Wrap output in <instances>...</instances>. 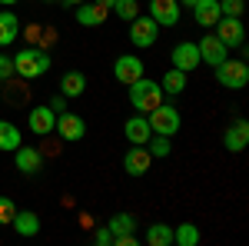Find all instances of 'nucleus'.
<instances>
[{
    "label": "nucleus",
    "instance_id": "1",
    "mask_svg": "<svg viewBox=\"0 0 249 246\" xmlns=\"http://www.w3.org/2000/svg\"><path fill=\"white\" fill-rule=\"evenodd\" d=\"M47 70H50V57L40 47H23V50H17V57H14V74L17 76L34 80V76H43Z\"/></svg>",
    "mask_w": 249,
    "mask_h": 246
},
{
    "label": "nucleus",
    "instance_id": "2",
    "mask_svg": "<svg viewBox=\"0 0 249 246\" xmlns=\"http://www.w3.org/2000/svg\"><path fill=\"white\" fill-rule=\"evenodd\" d=\"M130 103H133L136 114H150L153 107L163 103V90H160V83L146 80V76H140L136 83H130Z\"/></svg>",
    "mask_w": 249,
    "mask_h": 246
},
{
    "label": "nucleus",
    "instance_id": "3",
    "mask_svg": "<svg viewBox=\"0 0 249 246\" xmlns=\"http://www.w3.org/2000/svg\"><path fill=\"white\" fill-rule=\"evenodd\" d=\"M216 83L219 87H226V90H243L249 83V67L246 60H223V63H216Z\"/></svg>",
    "mask_w": 249,
    "mask_h": 246
},
{
    "label": "nucleus",
    "instance_id": "4",
    "mask_svg": "<svg viewBox=\"0 0 249 246\" xmlns=\"http://www.w3.org/2000/svg\"><path fill=\"white\" fill-rule=\"evenodd\" d=\"M146 123H150V130L153 133H163V136H173V133L179 130V110L176 107H170V103H160V107H153L150 114H146Z\"/></svg>",
    "mask_w": 249,
    "mask_h": 246
},
{
    "label": "nucleus",
    "instance_id": "5",
    "mask_svg": "<svg viewBox=\"0 0 249 246\" xmlns=\"http://www.w3.org/2000/svg\"><path fill=\"white\" fill-rule=\"evenodd\" d=\"M113 76L120 80V83H136L140 76H146V63L136 57V54H123V57H116V63H113Z\"/></svg>",
    "mask_w": 249,
    "mask_h": 246
},
{
    "label": "nucleus",
    "instance_id": "6",
    "mask_svg": "<svg viewBox=\"0 0 249 246\" xmlns=\"http://www.w3.org/2000/svg\"><path fill=\"white\" fill-rule=\"evenodd\" d=\"M160 37V23L153 17H133L130 20V40L133 47H153Z\"/></svg>",
    "mask_w": 249,
    "mask_h": 246
},
{
    "label": "nucleus",
    "instance_id": "7",
    "mask_svg": "<svg viewBox=\"0 0 249 246\" xmlns=\"http://www.w3.org/2000/svg\"><path fill=\"white\" fill-rule=\"evenodd\" d=\"M216 37L226 47H243L246 43V27H243L239 17H219L216 20Z\"/></svg>",
    "mask_w": 249,
    "mask_h": 246
},
{
    "label": "nucleus",
    "instance_id": "8",
    "mask_svg": "<svg viewBox=\"0 0 249 246\" xmlns=\"http://www.w3.org/2000/svg\"><path fill=\"white\" fill-rule=\"evenodd\" d=\"M53 130L67 140V143H73V140H83L87 136V123H83V116L70 114V110H63L57 114V123H53Z\"/></svg>",
    "mask_w": 249,
    "mask_h": 246
},
{
    "label": "nucleus",
    "instance_id": "9",
    "mask_svg": "<svg viewBox=\"0 0 249 246\" xmlns=\"http://www.w3.org/2000/svg\"><path fill=\"white\" fill-rule=\"evenodd\" d=\"M150 163H153V156H150V150H146L143 143H133L130 150L123 153V170L130 173V176H143V173H150Z\"/></svg>",
    "mask_w": 249,
    "mask_h": 246
},
{
    "label": "nucleus",
    "instance_id": "10",
    "mask_svg": "<svg viewBox=\"0 0 249 246\" xmlns=\"http://www.w3.org/2000/svg\"><path fill=\"white\" fill-rule=\"evenodd\" d=\"M196 47H199V63H210V67H216V63H223V60L230 57V47L216 37V34L213 37H203Z\"/></svg>",
    "mask_w": 249,
    "mask_h": 246
},
{
    "label": "nucleus",
    "instance_id": "11",
    "mask_svg": "<svg viewBox=\"0 0 249 246\" xmlns=\"http://www.w3.org/2000/svg\"><path fill=\"white\" fill-rule=\"evenodd\" d=\"M150 17L160 27H176L179 23V0H150Z\"/></svg>",
    "mask_w": 249,
    "mask_h": 246
},
{
    "label": "nucleus",
    "instance_id": "12",
    "mask_svg": "<svg viewBox=\"0 0 249 246\" xmlns=\"http://www.w3.org/2000/svg\"><path fill=\"white\" fill-rule=\"evenodd\" d=\"M173 63H176V70H183V74L196 70V67H199V47L190 43V40L176 43V47H173Z\"/></svg>",
    "mask_w": 249,
    "mask_h": 246
},
{
    "label": "nucleus",
    "instance_id": "13",
    "mask_svg": "<svg viewBox=\"0 0 249 246\" xmlns=\"http://www.w3.org/2000/svg\"><path fill=\"white\" fill-rule=\"evenodd\" d=\"M249 143V123L246 120H236V123H230L226 127V133H223V147L230 153H243Z\"/></svg>",
    "mask_w": 249,
    "mask_h": 246
},
{
    "label": "nucleus",
    "instance_id": "14",
    "mask_svg": "<svg viewBox=\"0 0 249 246\" xmlns=\"http://www.w3.org/2000/svg\"><path fill=\"white\" fill-rule=\"evenodd\" d=\"M17 170L27 173V176H34V173L43 170V156H40V150H34V147H17Z\"/></svg>",
    "mask_w": 249,
    "mask_h": 246
},
{
    "label": "nucleus",
    "instance_id": "15",
    "mask_svg": "<svg viewBox=\"0 0 249 246\" xmlns=\"http://www.w3.org/2000/svg\"><path fill=\"white\" fill-rule=\"evenodd\" d=\"M10 227L17 229V236H37L40 233V216L34 209H17L14 220H10Z\"/></svg>",
    "mask_w": 249,
    "mask_h": 246
},
{
    "label": "nucleus",
    "instance_id": "16",
    "mask_svg": "<svg viewBox=\"0 0 249 246\" xmlns=\"http://www.w3.org/2000/svg\"><path fill=\"white\" fill-rule=\"evenodd\" d=\"M53 123H57V114H53L50 107H34V110H30V130L37 133V136L53 133Z\"/></svg>",
    "mask_w": 249,
    "mask_h": 246
},
{
    "label": "nucleus",
    "instance_id": "17",
    "mask_svg": "<svg viewBox=\"0 0 249 246\" xmlns=\"http://www.w3.org/2000/svg\"><path fill=\"white\" fill-rule=\"evenodd\" d=\"M223 17V10H219V0H199L196 7H193V20L199 23V27H216V20Z\"/></svg>",
    "mask_w": 249,
    "mask_h": 246
},
{
    "label": "nucleus",
    "instance_id": "18",
    "mask_svg": "<svg viewBox=\"0 0 249 246\" xmlns=\"http://www.w3.org/2000/svg\"><path fill=\"white\" fill-rule=\"evenodd\" d=\"M80 10H77V23H83V27H100L103 20L110 17V10L107 7H100V3H77Z\"/></svg>",
    "mask_w": 249,
    "mask_h": 246
},
{
    "label": "nucleus",
    "instance_id": "19",
    "mask_svg": "<svg viewBox=\"0 0 249 246\" xmlns=\"http://www.w3.org/2000/svg\"><path fill=\"white\" fill-rule=\"evenodd\" d=\"M123 133H126V140H130V143H146V140H150V123H146V114L143 116H130V120H126V123H123Z\"/></svg>",
    "mask_w": 249,
    "mask_h": 246
},
{
    "label": "nucleus",
    "instance_id": "20",
    "mask_svg": "<svg viewBox=\"0 0 249 246\" xmlns=\"http://www.w3.org/2000/svg\"><path fill=\"white\" fill-rule=\"evenodd\" d=\"M20 34V20L14 10H0V47H10Z\"/></svg>",
    "mask_w": 249,
    "mask_h": 246
},
{
    "label": "nucleus",
    "instance_id": "21",
    "mask_svg": "<svg viewBox=\"0 0 249 246\" xmlns=\"http://www.w3.org/2000/svg\"><path fill=\"white\" fill-rule=\"evenodd\" d=\"M83 90H87V76L80 74V70H67V74L60 76V94L67 96V100L70 96H80Z\"/></svg>",
    "mask_w": 249,
    "mask_h": 246
},
{
    "label": "nucleus",
    "instance_id": "22",
    "mask_svg": "<svg viewBox=\"0 0 249 246\" xmlns=\"http://www.w3.org/2000/svg\"><path fill=\"white\" fill-rule=\"evenodd\" d=\"M160 90H163V96H179L183 90H186V74L183 70H166L163 74V80H160Z\"/></svg>",
    "mask_w": 249,
    "mask_h": 246
},
{
    "label": "nucleus",
    "instance_id": "23",
    "mask_svg": "<svg viewBox=\"0 0 249 246\" xmlns=\"http://www.w3.org/2000/svg\"><path fill=\"white\" fill-rule=\"evenodd\" d=\"M20 143H23V136H20L17 123H10V120H0V150L14 153Z\"/></svg>",
    "mask_w": 249,
    "mask_h": 246
},
{
    "label": "nucleus",
    "instance_id": "24",
    "mask_svg": "<svg viewBox=\"0 0 249 246\" xmlns=\"http://www.w3.org/2000/svg\"><path fill=\"white\" fill-rule=\"evenodd\" d=\"M143 240L150 246H173V227L170 223H150Z\"/></svg>",
    "mask_w": 249,
    "mask_h": 246
},
{
    "label": "nucleus",
    "instance_id": "25",
    "mask_svg": "<svg viewBox=\"0 0 249 246\" xmlns=\"http://www.w3.org/2000/svg\"><path fill=\"white\" fill-rule=\"evenodd\" d=\"M173 243L176 246H196L199 243V227L196 223H179L173 229Z\"/></svg>",
    "mask_w": 249,
    "mask_h": 246
},
{
    "label": "nucleus",
    "instance_id": "26",
    "mask_svg": "<svg viewBox=\"0 0 249 246\" xmlns=\"http://www.w3.org/2000/svg\"><path fill=\"white\" fill-rule=\"evenodd\" d=\"M146 143H150V147H146V150H150V156H160V160H163V156H170L173 153V143H170V136H163V133H150V140H146Z\"/></svg>",
    "mask_w": 249,
    "mask_h": 246
},
{
    "label": "nucleus",
    "instance_id": "27",
    "mask_svg": "<svg viewBox=\"0 0 249 246\" xmlns=\"http://www.w3.org/2000/svg\"><path fill=\"white\" fill-rule=\"evenodd\" d=\"M107 227H110V233H113V236H126V233H133V229H136V220L130 216V213H116Z\"/></svg>",
    "mask_w": 249,
    "mask_h": 246
},
{
    "label": "nucleus",
    "instance_id": "28",
    "mask_svg": "<svg viewBox=\"0 0 249 246\" xmlns=\"http://www.w3.org/2000/svg\"><path fill=\"white\" fill-rule=\"evenodd\" d=\"M110 14H116L120 20H126V23H130L133 17H140V3H136V0H113Z\"/></svg>",
    "mask_w": 249,
    "mask_h": 246
},
{
    "label": "nucleus",
    "instance_id": "29",
    "mask_svg": "<svg viewBox=\"0 0 249 246\" xmlns=\"http://www.w3.org/2000/svg\"><path fill=\"white\" fill-rule=\"evenodd\" d=\"M223 17H243V0H219Z\"/></svg>",
    "mask_w": 249,
    "mask_h": 246
},
{
    "label": "nucleus",
    "instance_id": "30",
    "mask_svg": "<svg viewBox=\"0 0 249 246\" xmlns=\"http://www.w3.org/2000/svg\"><path fill=\"white\" fill-rule=\"evenodd\" d=\"M14 213H17L14 200H10V196H0V223H10V220H14Z\"/></svg>",
    "mask_w": 249,
    "mask_h": 246
},
{
    "label": "nucleus",
    "instance_id": "31",
    "mask_svg": "<svg viewBox=\"0 0 249 246\" xmlns=\"http://www.w3.org/2000/svg\"><path fill=\"white\" fill-rule=\"evenodd\" d=\"M14 76V57L0 54V80H10Z\"/></svg>",
    "mask_w": 249,
    "mask_h": 246
},
{
    "label": "nucleus",
    "instance_id": "32",
    "mask_svg": "<svg viewBox=\"0 0 249 246\" xmlns=\"http://www.w3.org/2000/svg\"><path fill=\"white\" fill-rule=\"evenodd\" d=\"M27 94H30L27 87H7V100H10V103H23Z\"/></svg>",
    "mask_w": 249,
    "mask_h": 246
},
{
    "label": "nucleus",
    "instance_id": "33",
    "mask_svg": "<svg viewBox=\"0 0 249 246\" xmlns=\"http://www.w3.org/2000/svg\"><path fill=\"white\" fill-rule=\"evenodd\" d=\"M96 243H100V246H110V243H113V233H110V227H100V229H96Z\"/></svg>",
    "mask_w": 249,
    "mask_h": 246
},
{
    "label": "nucleus",
    "instance_id": "34",
    "mask_svg": "<svg viewBox=\"0 0 249 246\" xmlns=\"http://www.w3.org/2000/svg\"><path fill=\"white\" fill-rule=\"evenodd\" d=\"M50 110H53V114H63V110H67V96L63 94L53 96V100H50Z\"/></svg>",
    "mask_w": 249,
    "mask_h": 246
},
{
    "label": "nucleus",
    "instance_id": "35",
    "mask_svg": "<svg viewBox=\"0 0 249 246\" xmlns=\"http://www.w3.org/2000/svg\"><path fill=\"white\" fill-rule=\"evenodd\" d=\"M27 40H34V43L43 40V37H40V27H30V30H27Z\"/></svg>",
    "mask_w": 249,
    "mask_h": 246
},
{
    "label": "nucleus",
    "instance_id": "36",
    "mask_svg": "<svg viewBox=\"0 0 249 246\" xmlns=\"http://www.w3.org/2000/svg\"><path fill=\"white\" fill-rule=\"evenodd\" d=\"M93 3H100V7H107V10L113 7V0H93Z\"/></svg>",
    "mask_w": 249,
    "mask_h": 246
},
{
    "label": "nucleus",
    "instance_id": "37",
    "mask_svg": "<svg viewBox=\"0 0 249 246\" xmlns=\"http://www.w3.org/2000/svg\"><path fill=\"white\" fill-rule=\"evenodd\" d=\"M179 3H183V7H196L199 0H179Z\"/></svg>",
    "mask_w": 249,
    "mask_h": 246
},
{
    "label": "nucleus",
    "instance_id": "38",
    "mask_svg": "<svg viewBox=\"0 0 249 246\" xmlns=\"http://www.w3.org/2000/svg\"><path fill=\"white\" fill-rule=\"evenodd\" d=\"M0 3H3V7H14V3H17V0H0Z\"/></svg>",
    "mask_w": 249,
    "mask_h": 246
},
{
    "label": "nucleus",
    "instance_id": "39",
    "mask_svg": "<svg viewBox=\"0 0 249 246\" xmlns=\"http://www.w3.org/2000/svg\"><path fill=\"white\" fill-rule=\"evenodd\" d=\"M67 3H83V0H67Z\"/></svg>",
    "mask_w": 249,
    "mask_h": 246
},
{
    "label": "nucleus",
    "instance_id": "40",
    "mask_svg": "<svg viewBox=\"0 0 249 246\" xmlns=\"http://www.w3.org/2000/svg\"><path fill=\"white\" fill-rule=\"evenodd\" d=\"M43 3H53V0H43Z\"/></svg>",
    "mask_w": 249,
    "mask_h": 246
}]
</instances>
